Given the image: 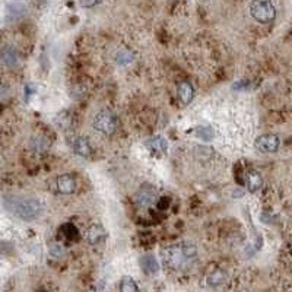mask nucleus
I'll return each instance as SVG.
<instances>
[{"label":"nucleus","mask_w":292,"mask_h":292,"mask_svg":"<svg viewBox=\"0 0 292 292\" xmlns=\"http://www.w3.org/2000/svg\"><path fill=\"white\" fill-rule=\"evenodd\" d=\"M120 291L121 292H134L137 291V285L131 277H123L120 282Z\"/></svg>","instance_id":"16"},{"label":"nucleus","mask_w":292,"mask_h":292,"mask_svg":"<svg viewBox=\"0 0 292 292\" xmlns=\"http://www.w3.org/2000/svg\"><path fill=\"white\" fill-rule=\"evenodd\" d=\"M2 62L6 66H15L19 62V54L12 46H6L2 51Z\"/></svg>","instance_id":"11"},{"label":"nucleus","mask_w":292,"mask_h":292,"mask_svg":"<svg viewBox=\"0 0 292 292\" xmlns=\"http://www.w3.org/2000/svg\"><path fill=\"white\" fill-rule=\"evenodd\" d=\"M25 8L21 2H12L9 6H8V17L9 18H18L21 17L24 14Z\"/></svg>","instance_id":"15"},{"label":"nucleus","mask_w":292,"mask_h":292,"mask_svg":"<svg viewBox=\"0 0 292 292\" xmlns=\"http://www.w3.org/2000/svg\"><path fill=\"white\" fill-rule=\"evenodd\" d=\"M57 190L63 195H70L76 190L78 184H76V179L70 174H62L59 176V179L56 181Z\"/></svg>","instance_id":"7"},{"label":"nucleus","mask_w":292,"mask_h":292,"mask_svg":"<svg viewBox=\"0 0 292 292\" xmlns=\"http://www.w3.org/2000/svg\"><path fill=\"white\" fill-rule=\"evenodd\" d=\"M131 59H133V54L130 53L129 50H121V51L117 54V62H118L120 65L129 63V62H131Z\"/></svg>","instance_id":"20"},{"label":"nucleus","mask_w":292,"mask_h":292,"mask_svg":"<svg viewBox=\"0 0 292 292\" xmlns=\"http://www.w3.org/2000/svg\"><path fill=\"white\" fill-rule=\"evenodd\" d=\"M263 186V179L257 171H250L247 174V187L250 192H257Z\"/></svg>","instance_id":"14"},{"label":"nucleus","mask_w":292,"mask_h":292,"mask_svg":"<svg viewBox=\"0 0 292 292\" xmlns=\"http://www.w3.org/2000/svg\"><path fill=\"white\" fill-rule=\"evenodd\" d=\"M177 94H179L180 101L183 104H190L193 95H195V89L192 86V83L189 82H180L179 86H177Z\"/></svg>","instance_id":"9"},{"label":"nucleus","mask_w":292,"mask_h":292,"mask_svg":"<svg viewBox=\"0 0 292 292\" xmlns=\"http://www.w3.org/2000/svg\"><path fill=\"white\" fill-rule=\"evenodd\" d=\"M6 206L15 213L18 218L24 221H33L40 216L43 211L41 203L35 199H22V197H12L6 202Z\"/></svg>","instance_id":"1"},{"label":"nucleus","mask_w":292,"mask_h":292,"mask_svg":"<svg viewBox=\"0 0 292 292\" xmlns=\"http://www.w3.org/2000/svg\"><path fill=\"white\" fill-rule=\"evenodd\" d=\"M197 254V250L193 244H181L179 247H173L168 250V254L165 256V260L170 266L180 267L184 263L193 260Z\"/></svg>","instance_id":"2"},{"label":"nucleus","mask_w":292,"mask_h":292,"mask_svg":"<svg viewBox=\"0 0 292 292\" xmlns=\"http://www.w3.org/2000/svg\"><path fill=\"white\" fill-rule=\"evenodd\" d=\"M280 145V140H279V136L272 134V133H267V134H261L256 139L254 146L259 152L263 154H273L279 149Z\"/></svg>","instance_id":"6"},{"label":"nucleus","mask_w":292,"mask_h":292,"mask_svg":"<svg viewBox=\"0 0 292 292\" xmlns=\"http://www.w3.org/2000/svg\"><path fill=\"white\" fill-rule=\"evenodd\" d=\"M146 146L151 149V151H154L155 154H164L165 151H167V140L164 139L163 136H154L152 139H149L148 142H146Z\"/></svg>","instance_id":"12"},{"label":"nucleus","mask_w":292,"mask_h":292,"mask_svg":"<svg viewBox=\"0 0 292 292\" xmlns=\"http://www.w3.org/2000/svg\"><path fill=\"white\" fill-rule=\"evenodd\" d=\"M195 134L202 140H211L213 137V130L211 127H196Z\"/></svg>","instance_id":"17"},{"label":"nucleus","mask_w":292,"mask_h":292,"mask_svg":"<svg viewBox=\"0 0 292 292\" xmlns=\"http://www.w3.org/2000/svg\"><path fill=\"white\" fill-rule=\"evenodd\" d=\"M140 266H142L143 272L149 273V275L157 273L160 270V264H158V261H157V259L154 256H143L140 259Z\"/></svg>","instance_id":"13"},{"label":"nucleus","mask_w":292,"mask_h":292,"mask_svg":"<svg viewBox=\"0 0 292 292\" xmlns=\"http://www.w3.org/2000/svg\"><path fill=\"white\" fill-rule=\"evenodd\" d=\"M105 235H107L105 234V229L101 227V225H92V227L88 228L85 238H86V241L91 244V245H98L101 241H104Z\"/></svg>","instance_id":"8"},{"label":"nucleus","mask_w":292,"mask_h":292,"mask_svg":"<svg viewBox=\"0 0 292 292\" xmlns=\"http://www.w3.org/2000/svg\"><path fill=\"white\" fill-rule=\"evenodd\" d=\"M158 199V192L152 184H143L134 195V202L142 206V208H149L152 206Z\"/></svg>","instance_id":"5"},{"label":"nucleus","mask_w":292,"mask_h":292,"mask_svg":"<svg viewBox=\"0 0 292 292\" xmlns=\"http://www.w3.org/2000/svg\"><path fill=\"white\" fill-rule=\"evenodd\" d=\"M208 280H209L211 285H218V283H221V282L224 280V273H222L221 270H215V272L208 277Z\"/></svg>","instance_id":"21"},{"label":"nucleus","mask_w":292,"mask_h":292,"mask_svg":"<svg viewBox=\"0 0 292 292\" xmlns=\"http://www.w3.org/2000/svg\"><path fill=\"white\" fill-rule=\"evenodd\" d=\"M50 254H51V256H54V257H57V259L63 257V254H65V248H63V245L59 243L51 244V245H50Z\"/></svg>","instance_id":"19"},{"label":"nucleus","mask_w":292,"mask_h":292,"mask_svg":"<svg viewBox=\"0 0 292 292\" xmlns=\"http://www.w3.org/2000/svg\"><path fill=\"white\" fill-rule=\"evenodd\" d=\"M56 123L59 124V127H60V129H63V130L67 129V127H69V124H70V117H69V113L63 111V113L59 114V115H57V118H56Z\"/></svg>","instance_id":"18"},{"label":"nucleus","mask_w":292,"mask_h":292,"mask_svg":"<svg viewBox=\"0 0 292 292\" xmlns=\"http://www.w3.org/2000/svg\"><path fill=\"white\" fill-rule=\"evenodd\" d=\"M94 127H95V130L107 134V136L113 134L114 131H115V127H117V117H115V114L113 111H110V110L99 111L95 115V118H94Z\"/></svg>","instance_id":"4"},{"label":"nucleus","mask_w":292,"mask_h":292,"mask_svg":"<svg viewBox=\"0 0 292 292\" xmlns=\"http://www.w3.org/2000/svg\"><path fill=\"white\" fill-rule=\"evenodd\" d=\"M99 2L101 0H81V6L82 8H94Z\"/></svg>","instance_id":"22"},{"label":"nucleus","mask_w":292,"mask_h":292,"mask_svg":"<svg viewBox=\"0 0 292 292\" xmlns=\"http://www.w3.org/2000/svg\"><path fill=\"white\" fill-rule=\"evenodd\" d=\"M73 149L78 155H81L83 158H88L92 152V148L89 145L88 139L83 137V136H78L75 140H73Z\"/></svg>","instance_id":"10"},{"label":"nucleus","mask_w":292,"mask_h":292,"mask_svg":"<svg viewBox=\"0 0 292 292\" xmlns=\"http://www.w3.org/2000/svg\"><path fill=\"white\" fill-rule=\"evenodd\" d=\"M250 14L260 24H270L276 18V9L270 0H253Z\"/></svg>","instance_id":"3"}]
</instances>
